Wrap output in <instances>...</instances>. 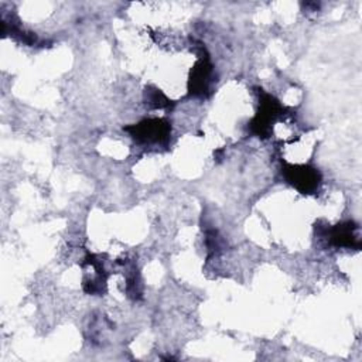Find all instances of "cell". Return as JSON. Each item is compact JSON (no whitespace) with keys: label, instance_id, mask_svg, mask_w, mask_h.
<instances>
[{"label":"cell","instance_id":"3","mask_svg":"<svg viewBox=\"0 0 362 362\" xmlns=\"http://www.w3.org/2000/svg\"><path fill=\"white\" fill-rule=\"evenodd\" d=\"M354 229H356V226H351V222L345 225H338L337 228L329 230L328 238L335 246H351L354 242L359 245L358 238L354 235Z\"/></svg>","mask_w":362,"mask_h":362},{"label":"cell","instance_id":"2","mask_svg":"<svg viewBox=\"0 0 362 362\" xmlns=\"http://www.w3.org/2000/svg\"><path fill=\"white\" fill-rule=\"evenodd\" d=\"M133 136L137 137L139 140L143 141H156V143H161L168 137L170 133V126L167 122L161 120V119H150V120H144L141 123H139L134 127Z\"/></svg>","mask_w":362,"mask_h":362},{"label":"cell","instance_id":"1","mask_svg":"<svg viewBox=\"0 0 362 362\" xmlns=\"http://www.w3.org/2000/svg\"><path fill=\"white\" fill-rule=\"evenodd\" d=\"M286 178L293 187H296L300 192H304V194L314 192L318 188V184L321 181L318 171L315 168L305 167V165L288 167L286 170Z\"/></svg>","mask_w":362,"mask_h":362}]
</instances>
